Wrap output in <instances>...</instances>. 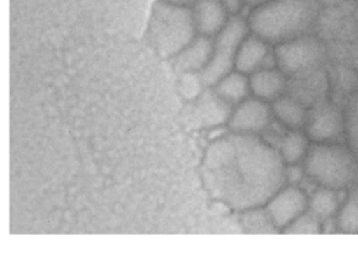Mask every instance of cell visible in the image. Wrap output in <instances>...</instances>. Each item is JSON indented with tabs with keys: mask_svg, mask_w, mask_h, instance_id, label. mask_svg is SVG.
<instances>
[{
	"mask_svg": "<svg viewBox=\"0 0 358 276\" xmlns=\"http://www.w3.org/2000/svg\"><path fill=\"white\" fill-rule=\"evenodd\" d=\"M250 91L255 97L264 100H276L285 89L286 81L284 75L273 68H261L251 74L249 79Z\"/></svg>",
	"mask_w": 358,
	"mask_h": 276,
	"instance_id": "12",
	"label": "cell"
},
{
	"mask_svg": "<svg viewBox=\"0 0 358 276\" xmlns=\"http://www.w3.org/2000/svg\"><path fill=\"white\" fill-rule=\"evenodd\" d=\"M192 13L196 32L204 36H215L229 20L221 0H196Z\"/></svg>",
	"mask_w": 358,
	"mask_h": 276,
	"instance_id": "10",
	"label": "cell"
},
{
	"mask_svg": "<svg viewBox=\"0 0 358 276\" xmlns=\"http://www.w3.org/2000/svg\"><path fill=\"white\" fill-rule=\"evenodd\" d=\"M318 57L315 43L309 41H289L280 45L276 52V60L282 70L289 73L299 72L309 68Z\"/></svg>",
	"mask_w": 358,
	"mask_h": 276,
	"instance_id": "8",
	"label": "cell"
},
{
	"mask_svg": "<svg viewBox=\"0 0 358 276\" xmlns=\"http://www.w3.org/2000/svg\"><path fill=\"white\" fill-rule=\"evenodd\" d=\"M231 104L220 97L217 93H207L201 99L200 108L206 124L217 125L225 122L231 116Z\"/></svg>",
	"mask_w": 358,
	"mask_h": 276,
	"instance_id": "15",
	"label": "cell"
},
{
	"mask_svg": "<svg viewBox=\"0 0 358 276\" xmlns=\"http://www.w3.org/2000/svg\"><path fill=\"white\" fill-rule=\"evenodd\" d=\"M271 110L259 98L247 99L238 104L229 119L230 129L240 135H253L269 124Z\"/></svg>",
	"mask_w": 358,
	"mask_h": 276,
	"instance_id": "7",
	"label": "cell"
},
{
	"mask_svg": "<svg viewBox=\"0 0 358 276\" xmlns=\"http://www.w3.org/2000/svg\"><path fill=\"white\" fill-rule=\"evenodd\" d=\"M315 0H270L249 16V29L267 43L294 39L315 17Z\"/></svg>",
	"mask_w": 358,
	"mask_h": 276,
	"instance_id": "2",
	"label": "cell"
},
{
	"mask_svg": "<svg viewBox=\"0 0 358 276\" xmlns=\"http://www.w3.org/2000/svg\"><path fill=\"white\" fill-rule=\"evenodd\" d=\"M247 215L245 225L255 233H269L276 229L266 209L264 211L252 210Z\"/></svg>",
	"mask_w": 358,
	"mask_h": 276,
	"instance_id": "20",
	"label": "cell"
},
{
	"mask_svg": "<svg viewBox=\"0 0 358 276\" xmlns=\"http://www.w3.org/2000/svg\"><path fill=\"white\" fill-rule=\"evenodd\" d=\"M343 129L341 115L334 108H322L314 115L310 123L309 133L317 141H328L334 139Z\"/></svg>",
	"mask_w": 358,
	"mask_h": 276,
	"instance_id": "13",
	"label": "cell"
},
{
	"mask_svg": "<svg viewBox=\"0 0 358 276\" xmlns=\"http://www.w3.org/2000/svg\"><path fill=\"white\" fill-rule=\"evenodd\" d=\"M280 154L251 135L219 142L210 150L206 166L220 175L215 183L225 200L238 208H255L268 202L286 177Z\"/></svg>",
	"mask_w": 358,
	"mask_h": 276,
	"instance_id": "1",
	"label": "cell"
},
{
	"mask_svg": "<svg viewBox=\"0 0 358 276\" xmlns=\"http://www.w3.org/2000/svg\"><path fill=\"white\" fill-rule=\"evenodd\" d=\"M215 87V93L229 104L241 103L250 92L249 79L238 71L226 75Z\"/></svg>",
	"mask_w": 358,
	"mask_h": 276,
	"instance_id": "14",
	"label": "cell"
},
{
	"mask_svg": "<svg viewBox=\"0 0 358 276\" xmlns=\"http://www.w3.org/2000/svg\"><path fill=\"white\" fill-rule=\"evenodd\" d=\"M192 8L158 1L148 24V37L163 57H175L196 36Z\"/></svg>",
	"mask_w": 358,
	"mask_h": 276,
	"instance_id": "3",
	"label": "cell"
},
{
	"mask_svg": "<svg viewBox=\"0 0 358 276\" xmlns=\"http://www.w3.org/2000/svg\"><path fill=\"white\" fill-rule=\"evenodd\" d=\"M308 152L307 138L299 131H293L280 142V157L285 163L295 165Z\"/></svg>",
	"mask_w": 358,
	"mask_h": 276,
	"instance_id": "18",
	"label": "cell"
},
{
	"mask_svg": "<svg viewBox=\"0 0 358 276\" xmlns=\"http://www.w3.org/2000/svg\"><path fill=\"white\" fill-rule=\"evenodd\" d=\"M288 233H318L320 231V219L310 211H306L286 228Z\"/></svg>",
	"mask_w": 358,
	"mask_h": 276,
	"instance_id": "21",
	"label": "cell"
},
{
	"mask_svg": "<svg viewBox=\"0 0 358 276\" xmlns=\"http://www.w3.org/2000/svg\"><path fill=\"white\" fill-rule=\"evenodd\" d=\"M244 1L246 5L257 8L259 7V6L263 5V3H268L270 0H244Z\"/></svg>",
	"mask_w": 358,
	"mask_h": 276,
	"instance_id": "24",
	"label": "cell"
},
{
	"mask_svg": "<svg viewBox=\"0 0 358 276\" xmlns=\"http://www.w3.org/2000/svg\"><path fill=\"white\" fill-rule=\"evenodd\" d=\"M267 203L266 211L276 229H286L309 207L307 194L295 186L278 190Z\"/></svg>",
	"mask_w": 358,
	"mask_h": 276,
	"instance_id": "6",
	"label": "cell"
},
{
	"mask_svg": "<svg viewBox=\"0 0 358 276\" xmlns=\"http://www.w3.org/2000/svg\"><path fill=\"white\" fill-rule=\"evenodd\" d=\"M272 112H274L276 118L286 125V126L296 129L301 126L306 121V112L303 106L297 102L286 98L276 99Z\"/></svg>",
	"mask_w": 358,
	"mask_h": 276,
	"instance_id": "17",
	"label": "cell"
},
{
	"mask_svg": "<svg viewBox=\"0 0 358 276\" xmlns=\"http://www.w3.org/2000/svg\"><path fill=\"white\" fill-rule=\"evenodd\" d=\"M158 1H162V3H175V5L188 6L192 7L194 3H196V0H158Z\"/></svg>",
	"mask_w": 358,
	"mask_h": 276,
	"instance_id": "23",
	"label": "cell"
},
{
	"mask_svg": "<svg viewBox=\"0 0 358 276\" xmlns=\"http://www.w3.org/2000/svg\"><path fill=\"white\" fill-rule=\"evenodd\" d=\"M337 224L343 232L358 233V200L351 198L339 208Z\"/></svg>",
	"mask_w": 358,
	"mask_h": 276,
	"instance_id": "19",
	"label": "cell"
},
{
	"mask_svg": "<svg viewBox=\"0 0 358 276\" xmlns=\"http://www.w3.org/2000/svg\"><path fill=\"white\" fill-rule=\"evenodd\" d=\"M307 171L310 177L327 188L343 187L354 175L351 157L339 147L320 146L308 156Z\"/></svg>",
	"mask_w": 358,
	"mask_h": 276,
	"instance_id": "5",
	"label": "cell"
},
{
	"mask_svg": "<svg viewBox=\"0 0 358 276\" xmlns=\"http://www.w3.org/2000/svg\"><path fill=\"white\" fill-rule=\"evenodd\" d=\"M213 52V41L211 37L199 34L194 41L175 56L173 64L176 71L183 74L202 72Z\"/></svg>",
	"mask_w": 358,
	"mask_h": 276,
	"instance_id": "9",
	"label": "cell"
},
{
	"mask_svg": "<svg viewBox=\"0 0 358 276\" xmlns=\"http://www.w3.org/2000/svg\"><path fill=\"white\" fill-rule=\"evenodd\" d=\"M269 56L267 41L255 34L247 35L238 48L234 68L245 75L253 74L266 68Z\"/></svg>",
	"mask_w": 358,
	"mask_h": 276,
	"instance_id": "11",
	"label": "cell"
},
{
	"mask_svg": "<svg viewBox=\"0 0 358 276\" xmlns=\"http://www.w3.org/2000/svg\"><path fill=\"white\" fill-rule=\"evenodd\" d=\"M309 207L318 219H328L339 209L338 196L332 188H322L309 198Z\"/></svg>",
	"mask_w": 358,
	"mask_h": 276,
	"instance_id": "16",
	"label": "cell"
},
{
	"mask_svg": "<svg viewBox=\"0 0 358 276\" xmlns=\"http://www.w3.org/2000/svg\"><path fill=\"white\" fill-rule=\"evenodd\" d=\"M248 22L240 16H231L215 35L213 52L206 68L200 73L201 82L213 87L232 72L241 43L248 35Z\"/></svg>",
	"mask_w": 358,
	"mask_h": 276,
	"instance_id": "4",
	"label": "cell"
},
{
	"mask_svg": "<svg viewBox=\"0 0 358 276\" xmlns=\"http://www.w3.org/2000/svg\"><path fill=\"white\" fill-rule=\"evenodd\" d=\"M221 3H223L228 14L231 16L238 15L245 5L244 0H221Z\"/></svg>",
	"mask_w": 358,
	"mask_h": 276,
	"instance_id": "22",
	"label": "cell"
}]
</instances>
